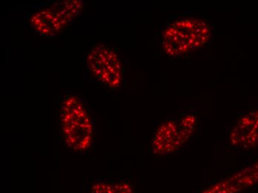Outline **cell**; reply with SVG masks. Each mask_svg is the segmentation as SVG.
Returning a JSON list of instances; mask_svg holds the SVG:
<instances>
[{
    "label": "cell",
    "instance_id": "cell-5",
    "mask_svg": "<svg viewBox=\"0 0 258 193\" xmlns=\"http://www.w3.org/2000/svg\"><path fill=\"white\" fill-rule=\"evenodd\" d=\"M185 143L177 119H168L156 131L152 149L155 155H168L177 151Z\"/></svg>",
    "mask_w": 258,
    "mask_h": 193
},
{
    "label": "cell",
    "instance_id": "cell-1",
    "mask_svg": "<svg viewBox=\"0 0 258 193\" xmlns=\"http://www.w3.org/2000/svg\"><path fill=\"white\" fill-rule=\"evenodd\" d=\"M212 34L207 19L201 16H178L163 31L162 47L168 56H185L206 46L212 40Z\"/></svg>",
    "mask_w": 258,
    "mask_h": 193
},
{
    "label": "cell",
    "instance_id": "cell-4",
    "mask_svg": "<svg viewBox=\"0 0 258 193\" xmlns=\"http://www.w3.org/2000/svg\"><path fill=\"white\" fill-rule=\"evenodd\" d=\"M229 142L237 150H246L258 146V109L245 113L233 125L229 133Z\"/></svg>",
    "mask_w": 258,
    "mask_h": 193
},
{
    "label": "cell",
    "instance_id": "cell-2",
    "mask_svg": "<svg viewBox=\"0 0 258 193\" xmlns=\"http://www.w3.org/2000/svg\"><path fill=\"white\" fill-rule=\"evenodd\" d=\"M62 135L66 145L75 152L87 151L94 139L92 119L83 102L68 95L60 106Z\"/></svg>",
    "mask_w": 258,
    "mask_h": 193
},
{
    "label": "cell",
    "instance_id": "cell-7",
    "mask_svg": "<svg viewBox=\"0 0 258 193\" xmlns=\"http://www.w3.org/2000/svg\"><path fill=\"white\" fill-rule=\"evenodd\" d=\"M91 193H134V189L127 180H98L93 183Z\"/></svg>",
    "mask_w": 258,
    "mask_h": 193
},
{
    "label": "cell",
    "instance_id": "cell-3",
    "mask_svg": "<svg viewBox=\"0 0 258 193\" xmlns=\"http://www.w3.org/2000/svg\"><path fill=\"white\" fill-rule=\"evenodd\" d=\"M87 63L91 73L100 82L111 89H117L120 86L122 64L111 48L103 45H96L88 54Z\"/></svg>",
    "mask_w": 258,
    "mask_h": 193
},
{
    "label": "cell",
    "instance_id": "cell-8",
    "mask_svg": "<svg viewBox=\"0 0 258 193\" xmlns=\"http://www.w3.org/2000/svg\"><path fill=\"white\" fill-rule=\"evenodd\" d=\"M179 126L185 141L188 142L196 133L198 118L193 113H184L177 118Z\"/></svg>",
    "mask_w": 258,
    "mask_h": 193
},
{
    "label": "cell",
    "instance_id": "cell-9",
    "mask_svg": "<svg viewBox=\"0 0 258 193\" xmlns=\"http://www.w3.org/2000/svg\"><path fill=\"white\" fill-rule=\"evenodd\" d=\"M201 193H240L229 178L220 180L206 188Z\"/></svg>",
    "mask_w": 258,
    "mask_h": 193
},
{
    "label": "cell",
    "instance_id": "cell-6",
    "mask_svg": "<svg viewBox=\"0 0 258 193\" xmlns=\"http://www.w3.org/2000/svg\"><path fill=\"white\" fill-rule=\"evenodd\" d=\"M30 23L37 34L45 37H53L67 26L69 22L61 12L57 3L54 2L33 14Z\"/></svg>",
    "mask_w": 258,
    "mask_h": 193
}]
</instances>
